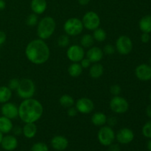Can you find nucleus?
<instances>
[{
    "label": "nucleus",
    "mask_w": 151,
    "mask_h": 151,
    "mask_svg": "<svg viewBox=\"0 0 151 151\" xmlns=\"http://www.w3.org/2000/svg\"><path fill=\"white\" fill-rule=\"evenodd\" d=\"M6 7V2L4 0H0V11L3 10Z\"/></svg>",
    "instance_id": "a18cd8bd"
},
{
    "label": "nucleus",
    "mask_w": 151,
    "mask_h": 151,
    "mask_svg": "<svg viewBox=\"0 0 151 151\" xmlns=\"http://www.w3.org/2000/svg\"><path fill=\"white\" fill-rule=\"evenodd\" d=\"M1 113L2 116L12 119L19 116V108L15 103L7 102L3 103L1 107Z\"/></svg>",
    "instance_id": "f8f14e48"
},
{
    "label": "nucleus",
    "mask_w": 151,
    "mask_h": 151,
    "mask_svg": "<svg viewBox=\"0 0 151 151\" xmlns=\"http://www.w3.org/2000/svg\"><path fill=\"white\" fill-rule=\"evenodd\" d=\"M31 151H49L47 145L44 142H36L32 146Z\"/></svg>",
    "instance_id": "2f4dec72"
},
{
    "label": "nucleus",
    "mask_w": 151,
    "mask_h": 151,
    "mask_svg": "<svg viewBox=\"0 0 151 151\" xmlns=\"http://www.w3.org/2000/svg\"><path fill=\"white\" fill-rule=\"evenodd\" d=\"M0 145L4 150L13 151L17 148L18 140L15 136L6 135L3 137Z\"/></svg>",
    "instance_id": "dca6fc26"
},
{
    "label": "nucleus",
    "mask_w": 151,
    "mask_h": 151,
    "mask_svg": "<svg viewBox=\"0 0 151 151\" xmlns=\"http://www.w3.org/2000/svg\"><path fill=\"white\" fill-rule=\"evenodd\" d=\"M135 75L139 81H149L151 80V66L147 63H142L135 69Z\"/></svg>",
    "instance_id": "4468645a"
},
{
    "label": "nucleus",
    "mask_w": 151,
    "mask_h": 151,
    "mask_svg": "<svg viewBox=\"0 0 151 151\" xmlns=\"http://www.w3.org/2000/svg\"><path fill=\"white\" fill-rule=\"evenodd\" d=\"M83 27L88 30L94 31L100 27V18L97 13L94 11H88L84 14L82 19Z\"/></svg>",
    "instance_id": "6e6552de"
},
{
    "label": "nucleus",
    "mask_w": 151,
    "mask_h": 151,
    "mask_svg": "<svg viewBox=\"0 0 151 151\" xmlns=\"http://www.w3.org/2000/svg\"><path fill=\"white\" fill-rule=\"evenodd\" d=\"M18 108L19 117L24 123H35L41 119L44 112L42 104L32 97L23 100Z\"/></svg>",
    "instance_id": "f03ea898"
},
{
    "label": "nucleus",
    "mask_w": 151,
    "mask_h": 151,
    "mask_svg": "<svg viewBox=\"0 0 151 151\" xmlns=\"http://www.w3.org/2000/svg\"><path fill=\"white\" fill-rule=\"evenodd\" d=\"M11 97L12 90H10L8 86H0V103L1 104L9 102Z\"/></svg>",
    "instance_id": "b1692460"
},
{
    "label": "nucleus",
    "mask_w": 151,
    "mask_h": 151,
    "mask_svg": "<svg viewBox=\"0 0 151 151\" xmlns=\"http://www.w3.org/2000/svg\"><path fill=\"white\" fill-rule=\"evenodd\" d=\"M7 39V35L6 33L2 30H0V46H1L2 44H4V42L6 41Z\"/></svg>",
    "instance_id": "a19ab883"
},
{
    "label": "nucleus",
    "mask_w": 151,
    "mask_h": 151,
    "mask_svg": "<svg viewBox=\"0 0 151 151\" xmlns=\"http://www.w3.org/2000/svg\"><path fill=\"white\" fill-rule=\"evenodd\" d=\"M30 7L33 13L41 15L45 12L47 7V2L46 0H32Z\"/></svg>",
    "instance_id": "a211bd4d"
},
{
    "label": "nucleus",
    "mask_w": 151,
    "mask_h": 151,
    "mask_svg": "<svg viewBox=\"0 0 151 151\" xmlns=\"http://www.w3.org/2000/svg\"><path fill=\"white\" fill-rule=\"evenodd\" d=\"M150 33H146V32H142L141 35V41L144 44H147L150 41Z\"/></svg>",
    "instance_id": "58836bf2"
},
{
    "label": "nucleus",
    "mask_w": 151,
    "mask_h": 151,
    "mask_svg": "<svg viewBox=\"0 0 151 151\" xmlns=\"http://www.w3.org/2000/svg\"><path fill=\"white\" fill-rule=\"evenodd\" d=\"M146 114L151 119V105L147 106V109H146Z\"/></svg>",
    "instance_id": "c03bdc74"
},
{
    "label": "nucleus",
    "mask_w": 151,
    "mask_h": 151,
    "mask_svg": "<svg viewBox=\"0 0 151 151\" xmlns=\"http://www.w3.org/2000/svg\"><path fill=\"white\" fill-rule=\"evenodd\" d=\"M109 151H120V147L118 144L112 143L111 145L109 146Z\"/></svg>",
    "instance_id": "79ce46f5"
},
{
    "label": "nucleus",
    "mask_w": 151,
    "mask_h": 151,
    "mask_svg": "<svg viewBox=\"0 0 151 151\" xmlns=\"http://www.w3.org/2000/svg\"><path fill=\"white\" fill-rule=\"evenodd\" d=\"M22 134L27 139H32L37 134V126L35 123H24Z\"/></svg>",
    "instance_id": "6ab92c4d"
},
{
    "label": "nucleus",
    "mask_w": 151,
    "mask_h": 151,
    "mask_svg": "<svg viewBox=\"0 0 151 151\" xmlns=\"http://www.w3.org/2000/svg\"><path fill=\"white\" fill-rule=\"evenodd\" d=\"M121 91H122V88L119 85L117 84H114V85L111 86L110 88V92L112 95L114 96H118L120 94Z\"/></svg>",
    "instance_id": "f704fd0d"
},
{
    "label": "nucleus",
    "mask_w": 151,
    "mask_h": 151,
    "mask_svg": "<svg viewBox=\"0 0 151 151\" xmlns=\"http://www.w3.org/2000/svg\"><path fill=\"white\" fill-rule=\"evenodd\" d=\"M66 56L72 63H79L83 58H85L83 47L78 44L70 46L66 51Z\"/></svg>",
    "instance_id": "9d476101"
},
{
    "label": "nucleus",
    "mask_w": 151,
    "mask_h": 151,
    "mask_svg": "<svg viewBox=\"0 0 151 151\" xmlns=\"http://www.w3.org/2000/svg\"><path fill=\"white\" fill-rule=\"evenodd\" d=\"M13 128L11 119L4 116H0V131L3 134H9Z\"/></svg>",
    "instance_id": "412c9836"
},
{
    "label": "nucleus",
    "mask_w": 151,
    "mask_h": 151,
    "mask_svg": "<svg viewBox=\"0 0 151 151\" xmlns=\"http://www.w3.org/2000/svg\"><path fill=\"white\" fill-rule=\"evenodd\" d=\"M0 57H1V54H0Z\"/></svg>",
    "instance_id": "3c124183"
},
{
    "label": "nucleus",
    "mask_w": 151,
    "mask_h": 151,
    "mask_svg": "<svg viewBox=\"0 0 151 151\" xmlns=\"http://www.w3.org/2000/svg\"><path fill=\"white\" fill-rule=\"evenodd\" d=\"M103 52L106 55H113L116 52V48L112 44H106L103 48Z\"/></svg>",
    "instance_id": "72a5a7b5"
},
{
    "label": "nucleus",
    "mask_w": 151,
    "mask_h": 151,
    "mask_svg": "<svg viewBox=\"0 0 151 151\" xmlns=\"http://www.w3.org/2000/svg\"><path fill=\"white\" fill-rule=\"evenodd\" d=\"M83 25L81 19L78 18H70L65 22L63 30L69 36H76L83 30Z\"/></svg>",
    "instance_id": "39448f33"
},
{
    "label": "nucleus",
    "mask_w": 151,
    "mask_h": 151,
    "mask_svg": "<svg viewBox=\"0 0 151 151\" xmlns=\"http://www.w3.org/2000/svg\"><path fill=\"white\" fill-rule=\"evenodd\" d=\"M147 149H148V150L151 151V139H150V140L147 142Z\"/></svg>",
    "instance_id": "49530a36"
},
{
    "label": "nucleus",
    "mask_w": 151,
    "mask_h": 151,
    "mask_svg": "<svg viewBox=\"0 0 151 151\" xmlns=\"http://www.w3.org/2000/svg\"><path fill=\"white\" fill-rule=\"evenodd\" d=\"M82 72L83 68L79 63H72L68 68V73L72 78H78Z\"/></svg>",
    "instance_id": "393cba45"
},
{
    "label": "nucleus",
    "mask_w": 151,
    "mask_h": 151,
    "mask_svg": "<svg viewBox=\"0 0 151 151\" xmlns=\"http://www.w3.org/2000/svg\"><path fill=\"white\" fill-rule=\"evenodd\" d=\"M94 39L91 34H85L81 39V46L83 48H90L93 46Z\"/></svg>",
    "instance_id": "bb28decb"
},
{
    "label": "nucleus",
    "mask_w": 151,
    "mask_h": 151,
    "mask_svg": "<svg viewBox=\"0 0 151 151\" xmlns=\"http://www.w3.org/2000/svg\"><path fill=\"white\" fill-rule=\"evenodd\" d=\"M78 110L76 109L75 107H70V108H68V110H67V115L70 117H75L77 114H78Z\"/></svg>",
    "instance_id": "4c0bfd02"
},
{
    "label": "nucleus",
    "mask_w": 151,
    "mask_h": 151,
    "mask_svg": "<svg viewBox=\"0 0 151 151\" xmlns=\"http://www.w3.org/2000/svg\"><path fill=\"white\" fill-rule=\"evenodd\" d=\"M59 103L60 106L64 108H70L75 105V100L72 96L69 94H63L59 99Z\"/></svg>",
    "instance_id": "a878e982"
},
{
    "label": "nucleus",
    "mask_w": 151,
    "mask_h": 151,
    "mask_svg": "<svg viewBox=\"0 0 151 151\" xmlns=\"http://www.w3.org/2000/svg\"><path fill=\"white\" fill-rule=\"evenodd\" d=\"M17 91L18 96L23 100L32 98L35 92V85L33 81L29 78H23L20 80Z\"/></svg>",
    "instance_id": "20e7f679"
},
{
    "label": "nucleus",
    "mask_w": 151,
    "mask_h": 151,
    "mask_svg": "<svg viewBox=\"0 0 151 151\" xmlns=\"http://www.w3.org/2000/svg\"><path fill=\"white\" fill-rule=\"evenodd\" d=\"M109 107L111 110L118 114H122L125 113L129 109V103L128 100L119 95L114 96L110 100Z\"/></svg>",
    "instance_id": "0eeeda50"
},
{
    "label": "nucleus",
    "mask_w": 151,
    "mask_h": 151,
    "mask_svg": "<svg viewBox=\"0 0 151 151\" xmlns=\"http://www.w3.org/2000/svg\"><path fill=\"white\" fill-rule=\"evenodd\" d=\"M25 55L29 61L35 65H41L49 60L50 50L47 43L42 39L31 41L25 48Z\"/></svg>",
    "instance_id": "f257e3e1"
},
{
    "label": "nucleus",
    "mask_w": 151,
    "mask_h": 151,
    "mask_svg": "<svg viewBox=\"0 0 151 151\" xmlns=\"http://www.w3.org/2000/svg\"><path fill=\"white\" fill-rule=\"evenodd\" d=\"M149 97H150V102H151V92H150V96H149Z\"/></svg>",
    "instance_id": "8fccbe9b"
},
{
    "label": "nucleus",
    "mask_w": 151,
    "mask_h": 151,
    "mask_svg": "<svg viewBox=\"0 0 151 151\" xmlns=\"http://www.w3.org/2000/svg\"><path fill=\"white\" fill-rule=\"evenodd\" d=\"M115 48L120 55H128L133 50L132 40L127 35H121L116 39Z\"/></svg>",
    "instance_id": "1a4fd4ad"
},
{
    "label": "nucleus",
    "mask_w": 151,
    "mask_h": 151,
    "mask_svg": "<svg viewBox=\"0 0 151 151\" xmlns=\"http://www.w3.org/2000/svg\"><path fill=\"white\" fill-rule=\"evenodd\" d=\"M143 136L146 138L151 139V119L147 121L142 127V130Z\"/></svg>",
    "instance_id": "7c9ffc66"
},
{
    "label": "nucleus",
    "mask_w": 151,
    "mask_h": 151,
    "mask_svg": "<svg viewBox=\"0 0 151 151\" xmlns=\"http://www.w3.org/2000/svg\"><path fill=\"white\" fill-rule=\"evenodd\" d=\"M19 83H20V80L18 79V78H13V79L9 81L7 86L12 91L16 90L18 88V87H19Z\"/></svg>",
    "instance_id": "473e14b6"
},
{
    "label": "nucleus",
    "mask_w": 151,
    "mask_h": 151,
    "mask_svg": "<svg viewBox=\"0 0 151 151\" xmlns=\"http://www.w3.org/2000/svg\"><path fill=\"white\" fill-rule=\"evenodd\" d=\"M90 1H91V0H78V3L82 6L87 5V4L90 2Z\"/></svg>",
    "instance_id": "37998d69"
},
{
    "label": "nucleus",
    "mask_w": 151,
    "mask_h": 151,
    "mask_svg": "<svg viewBox=\"0 0 151 151\" xmlns=\"http://www.w3.org/2000/svg\"><path fill=\"white\" fill-rule=\"evenodd\" d=\"M149 63H150V66H151V57H150V60H149Z\"/></svg>",
    "instance_id": "09e8293b"
},
{
    "label": "nucleus",
    "mask_w": 151,
    "mask_h": 151,
    "mask_svg": "<svg viewBox=\"0 0 151 151\" xmlns=\"http://www.w3.org/2000/svg\"><path fill=\"white\" fill-rule=\"evenodd\" d=\"M134 139V133L128 128H121L116 134V139L119 144L128 145Z\"/></svg>",
    "instance_id": "ddd939ff"
},
{
    "label": "nucleus",
    "mask_w": 151,
    "mask_h": 151,
    "mask_svg": "<svg viewBox=\"0 0 151 151\" xmlns=\"http://www.w3.org/2000/svg\"><path fill=\"white\" fill-rule=\"evenodd\" d=\"M139 27L142 32L150 33L151 32V15H146L139 22Z\"/></svg>",
    "instance_id": "aec40b11"
},
{
    "label": "nucleus",
    "mask_w": 151,
    "mask_h": 151,
    "mask_svg": "<svg viewBox=\"0 0 151 151\" xmlns=\"http://www.w3.org/2000/svg\"><path fill=\"white\" fill-rule=\"evenodd\" d=\"M103 50L97 47H91L88 48L86 52V58L91 62V63H99L103 59Z\"/></svg>",
    "instance_id": "f3484780"
},
{
    "label": "nucleus",
    "mask_w": 151,
    "mask_h": 151,
    "mask_svg": "<svg viewBox=\"0 0 151 151\" xmlns=\"http://www.w3.org/2000/svg\"><path fill=\"white\" fill-rule=\"evenodd\" d=\"M92 36L95 41H98V42H103L106 39L107 34H106V32L103 28L98 27L94 29Z\"/></svg>",
    "instance_id": "cd10ccee"
},
{
    "label": "nucleus",
    "mask_w": 151,
    "mask_h": 151,
    "mask_svg": "<svg viewBox=\"0 0 151 151\" xmlns=\"http://www.w3.org/2000/svg\"><path fill=\"white\" fill-rule=\"evenodd\" d=\"M56 22L51 16H45L37 24V35L40 39L47 40L55 32Z\"/></svg>",
    "instance_id": "7ed1b4c3"
},
{
    "label": "nucleus",
    "mask_w": 151,
    "mask_h": 151,
    "mask_svg": "<svg viewBox=\"0 0 151 151\" xmlns=\"http://www.w3.org/2000/svg\"><path fill=\"white\" fill-rule=\"evenodd\" d=\"M80 64L82 66L83 69H87V68L91 66V62L87 58H83L80 61Z\"/></svg>",
    "instance_id": "c9c22d12"
},
{
    "label": "nucleus",
    "mask_w": 151,
    "mask_h": 151,
    "mask_svg": "<svg viewBox=\"0 0 151 151\" xmlns=\"http://www.w3.org/2000/svg\"><path fill=\"white\" fill-rule=\"evenodd\" d=\"M106 123L108 124V125L110 127H114L117 124V119H116L115 116H110V117H107V121H106Z\"/></svg>",
    "instance_id": "e433bc0d"
},
{
    "label": "nucleus",
    "mask_w": 151,
    "mask_h": 151,
    "mask_svg": "<svg viewBox=\"0 0 151 151\" xmlns=\"http://www.w3.org/2000/svg\"><path fill=\"white\" fill-rule=\"evenodd\" d=\"M97 139L102 145L109 147L116 139V134L111 127L103 125L97 133Z\"/></svg>",
    "instance_id": "423d86ee"
},
{
    "label": "nucleus",
    "mask_w": 151,
    "mask_h": 151,
    "mask_svg": "<svg viewBox=\"0 0 151 151\" xmlns=\"http://www.w3.org/2000/svg\"><path fill=\"white\" fill-rule=\"evenodd\" d=\"M104 73V67L102 64L99 63H95L90 66L89 75L91 78L97 79L100 78Z\"/></svg>",
    "instance_id": "5701e85b"
},
{
    "label": "nucleus",
    "mask_w": 151,
    "mask_h": 151,
    "mask_svg": "<svg viewBox=\"0 0 151 151\" xmlns=\"http://www.w3.org/2000/svg\"><path fill=\"white\" fill-rule=\"evenodd\" d=\"M38 15L35 13H32L29 15L26 19V24L29 27H34L38 24Z\"/></svg>",
    "instance_id": "c756f323"
},
{
    "label": "nucleus",
    "mask_w": 151,
    "mask_h": 151,
    "mask_svg": "<svg viewBox=\"0 0 151 151\" xmlns=\"http://www.w3.org/2000/svg\"><path fill=\"white\" fill-rule=\"evenodd\" d=\"M70 40H69V35L64 34V35H61L58 39V45L60 47L64 48L69 46Z\"/></svg>",
    "instance_id": "c85d7f7f"
},
{
    "label": "nucleus",
    "mask_w": 151,
    "mask_h": 151,
    "mask_svg": "<svg viewBox=\"0 0 151 151\" xmlns=\"http://www.w3.org/2000/svg\"><path fill=\"white\" fill-rule=\"evenodd\" d=\"M3 137H4V135H3L2 133H1V131H0V144H1V140H2Z\"/></svg>",
    "instance_id": "de8ad7c7"
},
{
    "label": "nucleus",
    "mask_w": 151,
    "mask_h": 151,
    "mask_svg": "<svg viewBox=\"0 0 151 151\" xmlns=\"http://www.w3.org/2000/svg\"><path fill=\"white\" fill-rule=\"evenodd\" d=\"M12 131H13L14 136H20L21 134H22V128L19 125L13 126Z\"/></svg>",
    "instance_id": "ea45409f"
},
{
    "label": "nucleus",
    "mask_w": 151,
    "mask_h": 151,
    "mask_svg": "<svg viewBox=\"0 0 151 151\" xmlns=\"http://www.w3.org/2000/svg\"><path fill=\"white\" fill-rule=\"evenodd\" d=\"M51 145L54 150L57 151H63L69 146V141L65 137L57 135L51 139Z\"/></svg>",
    "instance_id": "2eb2a0df"
},
{
    "label": "nucleus",
    "mask_w": 151,
    "mask_h": 151,
    "mask_svg": "<svg viewBox=\"0 0 151 151\" xmlns=\"http://www.w3.org/2000/svg\"><path fill=\"white\" fill-rule=\"evenodd\" d=\"M91 121L95 126L102 127L106 124L107 116L103 112H96L91 116Z\"/></svg>",
    "instance_id": "4be33fe9"
},
{
    "label": "nucleus",
    "mask_w": 151,
    "mask_h": 151,
    "mask_svg": "<svg viewBox=\"0 0 151 151\" xmlns=\"http://www.w3.org/2000/svg\"><path fill=\"white\" fill-rule=\"evenodd\" d=\"M75 108L79 113L88 114L91 113L94 109V104L91 99L88 97H81L77 100Z\"/></svg>",
    "instance_id": "9b49d317"
}]
</instances>
